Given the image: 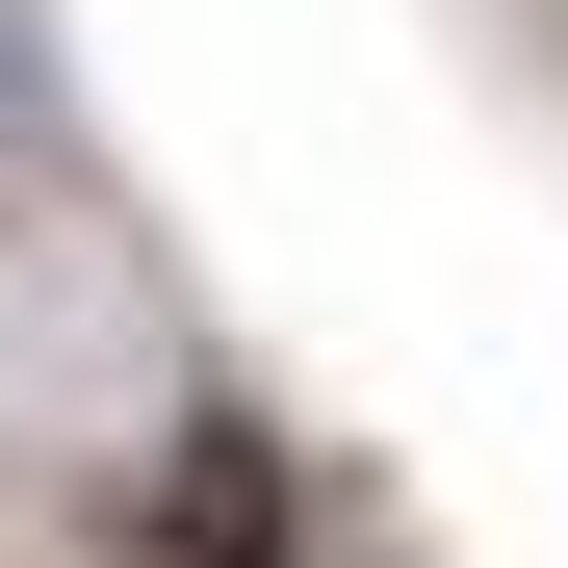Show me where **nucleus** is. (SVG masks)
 Segmentation results:
<instances>
[{"mask_svg":"<svg viewBox=\"0 0 568 568\" xmlns=\"http://www.w3.org/2000/svg\"><path fill=\"white\" fill-rule=\"evenodd\" d=\"M155 568H311V465H284L233 388H181V465H155Z\"/></svg>","mask_w":568,"mask_h":568,"instance_id":"nucleus-1","label":"nucleus"}]
</instances>
